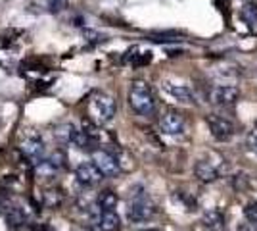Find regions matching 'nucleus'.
I'll return each mask as SVG.
<instances>
[{"mask_svg": "<svg viewBox=\"0 0 257 231\" xmlns=\"http://www.w3.org/2000/svg\"><path fill=\"white\" fill-rule=\"evenodd\" d=\"M128 106L139 116H154L156 112V97L152 93L150 85L146 81H133L128 89Z\"/></svg>", "mask_w": 257, "mask_h": 231, "instance_id": "1", "label": "nucleus"}, {"mask_svg": "<svg viewBox=\"0 0 257 231\" xmlns=\"http://www.w3.org/2000/svg\"><path fill=\"white\" fill-rule=\"evenodd\" d=\"M115 110H117L115 99L111 95H107V93L98 91L88 99V116L98 125H104V123L113 120Z\"/></svg>", "mask_w": 257, "mask_h": 231, "instance_id": "2", "label": "nucleus"}, {"mask_svg": "<svg viewBox=\"0 0 257 231\" xmlns=\"http://www.w3.org/2000/svg\"><path fill=\"white\" fill-rule=\"evenodd\" d=\"M154 216H156V204L144 193H139V195L131 198L127 208L128 220L135 221V223H142V221L152 220Z\"/></svg>", "mask_w": 257, "mask_h": 231, "instance_id": "3", "label": "nucleus"}, {"mask_svg": "<svg viewBox=\"0 0 257 231\" xmlns=\"http://www.w3.org/2000/svg\"><path fill=\"white\" fill-rule=\"evenodd\" d=\"M20 150H22V154L27 160H31L33 164H39L43 160L44 152H46V144H44L43 135L25 133L23 139L20 141Z\"/></svg>", "mask_w": 257, "mask_h": 231, "instance_id": "4", "label": "nucleus"}, {"mask_svg": "<svg viewBox=\"0 0 257 231\" xmlns=\"http://www.w3.org/2000/svg\"><path fill=\"white\" fill-rule=\"evenodd\" d=\"M207 125H209V131L213 135L217 141L225 143V141H230L232 135H234V123L225 118V116H219V114H209L207 118Z\"/></svg>", "mask_w": 257, "mask_h": 231, "instance_id": "5", "label": "nucleus"}, {"mask_svg": "<svg viewBox=\"0 0 257 231\" xmlns=\"http://www.w3.org/2000/svg\"><path fill=\"white\" fill-rule=\"evenodd\" d=\"M92 162L104 174V177H115L121 172L117 158L111 152H107V150H102V148H98V150L92 152Z\"/></svg>", "mask_w": 257, "mask_h": 231, "instance_id": "6", "label": "nucleus"}, {"mask_svg": "<svg viewBox=\"0 0 257 231\" xmlns=\"http://www.w3.org/2000/svg\"><path fill=\"white\" fill-rule=\"evenodd\" d=\"M160 129L165 135H182L184 133V118H182V114L175 110H167L165 114H161Z\"/></svg>", "mask_w": 257, "mask_h": 231, "instance_id": "7", "label": "nucleus"}, {"mask_svg": "<svg viewBox=\"0 0 257 231\" xmlns=\"http://www.w3.org/2000/svg\"><path fill=\"white\" fill-rule=\"evenodd\" d=\"M240 100V89L232 85H219L211 91V102L217 106H234Z\"/></svg>", "mask_w": 257, "mask_h": 231, "instance_id": "8", "label": "nucleus"}, {"mask_svg": "<svg viewBox=\"0 0 257 231\" xmlns=\"http://www.w3.org/2000/svg\"><path fill=\"white\" fill-rule=\"evenodd\" d=\"M75 177L79 183H83L86 187H94L104 179V174L94 166V162H85L75 170Z\"/></svg>", "mask_w": 257, "mask_h": 231, "instance_id": "9", "label": "nucleus"}, {"mask_svg": "<svg viewBox=\"0 0 257 231\" xmlns=\"http://www.w3.org/2000/svg\"><path fill=\"white\" fill-rule=\"evenodd\" d=\"M121 227L115 210H100V216L94 218V229L96 231H117Z\"/></svg>", "mask_w": 257, "mask_h": 231, "instance_id": "10", "label": "nucleus"}, {"mask_svg": "<svg viewBox=\"0 0 257 231\" xmlns=\"http://www.w3.org/2000/svg\"><path fill=\"white\" fill-rule=\"evenodd\" d=\"M194 174L196 177L200 179V181H204V183H211L215 179H219V168L213 164V162H207V160H198L196 164H194Z\"/></svg>", "mask_w": 257, "mask_h": 231, "instance_id": "11", "label": "nucleus"}, {"mask_svg": "<svg viewBox=\"0 0 257 231\" xmlns=\"http://www.w3.org/2000/svg\"><path fill=\"white\" fill-rule=\"evenodd\" d=\"M163 91H165L169 97H173L175 100L182 102V104H192L194 102L192 91L186 87V85H175V83L165 81V83H163Z\"/></svg>", "mask_w": 257, "mask_h": 231, "instance_id": "12", "label": "nucleus"}, {"mask_svg": "<svg viewBox=\"0 0 257 231\" xmlns=\"http://www.w3.org/2000/svg\"><path fill=\"white\" fill-rule=\"evenodd\" d=\"M25 221H27V214H25L23 206L12 204V206L6 208V223H8L10 229H20V227L25 225Z\"/></svg>", "mask_w": 257, "mask_h": 231, "instance_id": "13", "label": "nucleus"}, {"mask_svg": "<svg viewBox=\"0 0 257 231\" xmlns=\"http://www.w3.org/2000/svg\"><path fill=\"white\" fill-rule=\"evenodd\" d=\"M77 129L73 123H69V121H64V123H58L56 127H54V137H56V141L62 144H69V143H75V137H77Z\"/></svg>", "mask_w": 257, "mask_h": 231, "instance_id": "14", "label": "nucleus"}, {"mask_svg": "<svg viewBox=\"0 0 257 231\" xmlns=\"http://www.w3.org/2000/svg\"><path fill=\"white\" fill-rule=\"evenodd\" d=\"M202 223L211 231H223L225 229V214L219 208L207 210L204 214V218H202Z\"/></svg>", "mask_w": 257, "mask_h": 231, "instance_id": "15", "label": "nucleus"}, {"mask_svg": "<svg viewBox=\"0 0 257 231\" xmlns=\"http://www.w3.org/2000/svg\"><path fill=\"white\" fill-rule=\"evenodd\" d=\"M240 20L246 23V27L251 33H257V4L247 2L240 8Z\"/></svg>", "mask_w": 257, "mask_h": 231, "instance_id": "16", "label": "nucleus"}, {"mask_svg": "<svg viewBox=\"0 0 257 231\" xmlns=\"http://www.w3.org/2000/svg\"><path fill=\"white\" fill-rule=\"evenodd\" d=\"M117 195L107 189V191H102L98 195V206H100V210H113L117 206Z\"/></svg>", "mask_w": 257, "mask_h": 231, "instance_id": "17", "label": "nucleus"}, {"mask_svg": "<svg viewBox=\"0 0 257 231\" xmlns=\"http://www.w3.org/2000/svg\"><path fill=\"white\" fill-rule=\"evenodd\" d=\"M43 200H44V206H48V208H58L60 204H62V200H64V197H62V193L60 191H56V189H48V191H44L43 195Z\"/></svg>", "mask_w": 257, "mask_h": 231, "instance_id": "18", "label": "nucleus"}, {"mask_svg": "<svg viewBox=\"0 0 257 231\" xmlns=\"http://www.w3.org/2000/svg\"><path fill=\"white\" fill-rule=\"evenodd\" d=\"M246 146H247V150H249V152L257 154V127H255V129H251V131L247 133V137H246Z\"/></svg>", "mask_w": 257, "mask_h": 231, "instance_id": "19", "label": "nucleus"}, {"mask_svg": "<svg viewBox=\"0 0 257 231\" xmlns=\"http://www.w3.org/2000/svg\"><path fill=\"white\" fill-rule=\"evenodd\" d=\"M232 185H234L236 191H246L247 185H249V179H247L246 174H238V176H234V181H232Z\"/></svg>", "mask_w": 257, "mask_h": 231, "instance_id": "20", "label": "nucleus"}, {"mask_svg": "<svg viewBox=\"0 0 257 231\" xmlns=\"http://www.w3.org/2000/svg\"><path fill=\"white\" fill-rule=\"evenodd\" d=\"M244 214H246L247 220H251L253 223L257 221V202H251V204H247L246 210H244Z\"/></svg>", "mask_w": 257, "mask_h": 231, "instance_id": "21", "label": "nucleus"}, {"mask_svg": "<svg viewBox=\"0 0 257 231\" xmlns=\"http://www.w3.org/2000/svg\"><path fill=\"white\" fill-rule=\"evenodd\" d=\"M65 2H67V0H48V10L54 12V14L60 10H64Z\"/></svg>", "mask_w": 257, "mask_h": 231, "instance_id": "22", "label": "nucleus"}, {"mask_svg": "<svg viewBox=\"0 0 257 231\" xmlns=\"http://www.w3.org/2000/svg\"><path fill=\"white\" fill-rule=\"evenodd\" d=\"M33 231H54L48 223H39V225H35V229Z\"/></svg>", "mask_w": 257, "mask_h": 231, "instance_id": "23", "label": "nucleus"}, {"mask_svg": "<svg viewBox=\"0 0 257 231\" xmlns=\"http://www.w3.org/2000/svg\"><path fill=\"white\" fill-rule=\"evenodd\" d=\"M236 231H251V229H249V225L242 223V225H238V227H236Z\"/></svg>", "mask_w": 257, "mask_h": 231, "instance_id": "24", "label": "nucleus"}, {"mask_svg": "<svg viewBox=\"0 0 257 231\" xmlns=\"http://www.w3.org/2000/svg\"><path fill=\"white\" fill-rule=\"evenodd\" d=\"M140 231H161V229H156V227H150V229H140Z\"/></svg>", "mask_w": 257, "mask_h": 231, "instance_id": "25", "label": "nucleus"}, {"mask_svg": "<svg viewBox=\"0 0 257 231\" xmlns=\"http://www.w3.org/2000/svg\"><path fill=\"white\" fill-rule=\"evenodd\" d=\"M255 231H257V221H255Z\"/></svg>", "mask_w": 257, "mask_h": 231, "instance_id": "26", "label": "nucleus"}]
</instances>
